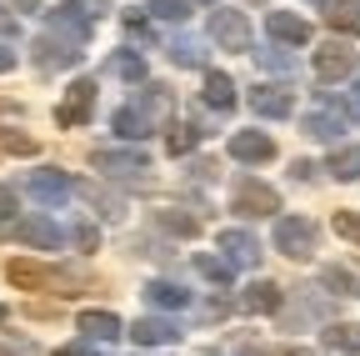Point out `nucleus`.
<instances>
[{"label": "nucleus", "mask_w": 360, "mask_h": 356, "mask_svg": "<svg viewBox=\"0 0 360 356\" xmlns=\"http://www.w3.org/2000/svg\"><path fill=\"white\" fill-rule=\"evenodd\" d=\"M135 336H141V341H165L170 331H165L160 321H141V326H135Z\"/></svg>", "instance_id": "nucleus-11"}, {"label": "nucleus", "mask_w": 360, "mask_h": 356, "mask_svg": "<svg viewBox=\"0 0 360 356\" xmlns=\"http://www.w3.org/2000/svg\"><path fill=\"white\" fill-rule=\"evenodd\" d=\"M270 25H276V35H285V40H305V25H300V20H285V16H276Z\"/></svg>", "instance_id": "nucleus-6"}, {"label": "nucleus", "mask_w": 360, "mask_h": 356, "mask_svg": "<svg viewBox=\"0 0 360 356\" xmlns=\"http://www.w3.org/2000/svg\"><path fill=\"white\" fill-rule=\"evenodd\" d=\"M236 201H240V211H255V216H260V211H276V196H270L265 186H240Z\"/></svg>", "instance_id": "nucleus-3"}, {"label": "nucleus", "mask_w": 360, "mask_h": 356, "mask_svg": "<svg viewBox=\"0 0 360 356\" xmlns=\"http://www.w3.org/2000/svg\"><path fill=\"white\" fill-rule=\"evenodd\" d=\"M85 331L90 336H115V317H85Z\"/></svg>", "instance_id": "nucleus-8"}, {"label": "nucleus", "mask_w": 360, "mask_h": 356, "mask_svg": "<svg viewBox=\"0 0 360 356\" xmlns=\"http://www.w3.org/2000/svg\"><path fill=\"white\" fill-rule=\"evenodd\" d=\"M281 296H276V286H260V291H250V306H276Z\"/></svg>", "instance_id": "nucleus-13"}, {"label": "nucleus", "mask_w": 360, "mask_h": 356, "mask_svg": "<svg viewBox=\"0 0 360 356\" xmlns=\"http://www.w3.org/2000/svg\"><path fill=\"white\" fill-rule=\"evenodd\" d=\"M335 176H360V151H345L335 161Z\"/></svg>", "instance_id": "nucleus-12"}, {"label": "nucleus", "mask_w": 360, "mask_h": 356, "mask_svg": "<svg viewBox=\"0 0 360 356\" xmlns=\"http://www.w3.org/2000/svg\"><path fill=\"white\" fill-rule=\"evenodd\" d=\"M335 231H340V236H350V241H360V221H355L350 211H340V216H335Z\"/></svg>", "instance_id": "nucleus-9"}, {"label": "nucleus", "mask_w": 360, "mask_h": 356, "mask_svg": "<svg viewBox=\"0 0 360 356\" xmlns=\"http://www.w3.org/2000/svg\"><path fill=\"white\" fill-rule=\"evenodd\" d=\"M330 20H335V25H345V30H360V11H355V6H335V11H330Z\"/></svg>", "instance_id": "nucleus-7"}, {"label": "nucleus", "mask_w": 360, "mask_h": 356, "mask_svg": "<svg viewBox=\"0 0 360 356\" xmlns=\"http://www.w3.org/2000/svg\"><path fill=\"white\" fill-rule=\"evenodd\" d=\"M330 341H340V346H360V331H355V326H340V331H330Z\"/></svg>", "instance_id": "nucleus-14"}, {"label": "nucleus", "mask_w": 360, "mask_h": 356, "mask_svg": "<svg viewBox=\"0 0 360 356\" xmlns=\"http://www.w3.org/2000/svg\"><path fill=\"white\" fill-rule=\"evenodd\" d=\"M210 106H231V80H210Z\"/></svg>", "instance_id": "nucleus-10"}, {"label": "nucleus", "mask_w": 360, "mask_h": 356, "mask_svg": "<svg viewBox=\"0 0 360 356\" xmlns=\"http://www.w3.org/2000/svg\"><path fill=\"white\" fill-rule=\"evenodd\" d=\"M281 246H285V256H310V226H305V221H285V226H281Z\"/></svg>", "instance_id": "nucleus-2"}, {"label": "nucleus", "mask_w": 360, "mask_h": 356, "mask_svg": "<svg viewBox=\"0 0 360 356\" xmlns=\"http://www.w3.org/2000/svg\"><path fill=\"white\" fill-rule=\"evenodd\" d=\"M236 156L260 161V156H270V141H265V136H240V141H236Z\"/></svg>", "instance_id": "nucleus-5"}, {"label": "nucleus", "mask_w": 360, "mask_h": 356, "mask_svg": "<svg viewBox=\"0 0 360 356\" xmlns=\"http://www.w3.org/2000/svg\"><path fill=\"white\" fill-rule=\"evenodd\" d=\"M6 66H11V56H6V51H0V70H6Z\"/></svg>", "instance_id": "nucleus-15"}, {"label": "nucleus", "mask_w": 360, "mask_h": 356, "mask_svg": "<svg viewBox=\"0 0 360 356\" xmlns=\"http://www.w3.org/2000/svg\"><path fill=\"white\" fill-rule=\"evenodd\" d=\"M6 276H11L15 286H30V291L56 281V276H51V266H40V261H11V266H6Z\"/></svg>", "instance_id": "nucleus-1"}, {"label": "nucleus", "mask_w": 360, "mask_h": 356, "mask_svg": "<svg viewBox=\"0 0 360 356\" xmlns=\"http://www.w3.org/2000/svg\"><path fill=\"white\" fill-rule=\"evenodd\" d=\"M350 66H355V56H350V51H340V46L321 56V70H326V75H340V70H350Z\"/></svg>", "instance_id": "nucleus-4"}]
</instances>
